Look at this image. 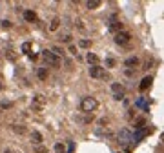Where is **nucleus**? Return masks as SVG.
<instances>
[{
    "instance_id": "obj_1",
    "label": "nucleus",
    "mask_w": 164,
    "mask_h": 153,
    "mask_svg": "<svg viewBox=\"0 0 164 153\" xmlns=\"http://www.w3.org/2000/svg\"><path fill=\"white\" fill-rule=\"evenodd\" d=\"M99 108V100L95 98V97H84L80 102V110L84 113H91V111H95Z\"/></svg>"
},
{
    "instance_id": "obj_2",
    "label": "nucleus",
    "mask_w": 164,
    "mask_h": 153,
    "mask_svg": "<svg viewBox=\"0 0 164 153\" xmlns=\"http://www.w3.org/2000/svg\"><path fill=\"white\" fill-rule=\"evenodd\" d=\"M42 60L46 62V64H49V66H53V68H59L60 66V58L57 57V55H53L49 49H46V51H42Z\"/></svg>"
},
{
    "instance_id": "obj_3",
    "label": "nucleus",
    "mask_w": 164,
    "mask_h": 153,
    "mask_svg": "<svg viewBox=\"0 0 164 153\" xmlns=\"http://www.w3.org/2000/svg\"><path fill=\"white\" fill-rule=\"evenodd\" d=\"M129 40H131V33H128V31H119L115 35V44H119V46H128Z\"/></svg>"
},
{
    "instance_id": "obj_4",
    "label": "nucleus",
    "mask_w": 164,
    "mask_h": 153,
    "mask_svg": "<svg viewBox=\"0 0 164 153\" xmlns=\"http://www.w3.org/2000/svg\"><path fill=\"white\" fill-rule=\"evenodd\" d=\"M89 76H93V78H108V73L100 66H91L89 68Z\"/></svg>"
},
{
    "instance_id": "obj_5",
    "label": "nucleus",
    "mask_w": 164,
    "mask_h": 153,
    "mask_svg": "<svg viewBox=\"0 0 164 153\" xmlns=\"http://www.w3.org/2000/svg\"><path fill=\"white\" fill-rule=\"evenodd\" d=\"M151 82H153V78L148 75V76H144L142 80H141V84H139V89L141 91H146V89H150L151 88Z\"/></svg>"
},
{
    "instance_id": "obj_6",
    "label": "nucleus",
    "mask_w": 164,
    "mask_h": 153,
    "mask_svg": "<svg viewBox=\"0 0 164 153\" xmlns=\"http://www.w3.org/2000/svg\"><path fill=\"white\" fill-rule=\"evenodd\" d=\"M46 104V98L42 95H37L35 97V100H33V110H37V111H40L42 110V106Z\"/></svg>"
},
{
    "instance_id": "obj_7",
    "label": "nucleus",
    "mask_w": 164,
    "mask_h": 153,
    "mask_svg": "<svg viewBox=\"0 0 164 153\" xmlns=\"http://www.w3.org/2000/svg\"><path fill=\"white\" fill-rule=\"evenodd\" d=\"M86 60H88L91 66H99L100 57H99V55H95V53H88V55H86Z\"/></svg>"
},
{
    "instance_id": "obj_8",
    "label": "nucleus",
    "mask_w": 164,
    "mask_h": 153,
    "mask_svg": "<svg viewBox=\"0 0 164 153\" xmlns=\"http://www.w3.org/2000/svg\"><path fill=\"white\" fill-rule=\"evenodd\" d=\"M139 62H141V60H139L137 57H129V58H126L124 66H126V68H137V66H139Z\"/></svg>"
},
{
    "instance_id": "obj_9",
    "label": "nucleus",
    "mask_w": 164,
    "mask_h": 153,
    "mask_svg": "<svg viewBox=\"0 0 164 153\" xmlns=\"http://www.w3.org/2000/svg\"><path fill=\"white\" fill-rule=\"evenodd\" d=\"M24 19L27 20V22H35L37 20V13L31 11V9H27V11H24Z\"/></svg>"
},
{
    "instance_id": "obj_10",
    "label": "nucleus",
    "mask_w": 164,
    "mask_h": 153,
    "mask_svg": "<svg viewBox=\"0 0 164 153\" xmlns=\"http://www.w3.org/2000/svg\"><path fill=\"white\" fill-rule=\"evenodd\" d=\"M37 76H39L40 80H46V78L49 76V71H47V68H39V69H37Z\"/></svg>"
},
{
    "instance_id": "obj_11",
    "label": "nucleus",
    "mask_w": 164,
    "mask_h": 153,
    "mask_svg": "<svg viewBox=\"0 0 164 153\" xmlns=\"http://www.w3.org/2000/svg\"><path fill=\"white\" fill-rule=\"evenodd\" d=\"M113 95H124V86L122 84H111Z\"/></svg>"
},
{
    "instance_id": "obj_12",
    "label": "nucleus",
    "mask_w": 164,
    "mask_h": 153,
    "mask_svg": "<svg viewBox=\"0 0 164 153\" xmlns=\"http://www.w3.org/2000/svg\"><path fill=\"white\" fill-rule=\"evenodd\" d=\"M86 7L88 9H97V7H100V0H88Z\"/></svg>"
},
{
    "instance_id": "obj_13",
    "label": "nucleus",
    "mask_w": 164,
    "mask_h": 153,
    "mask_svg": "<svg viewBox=\"0 0 164 153\" xmlns=\"http://www.w3.org/2000/svg\"><path fill=\"white\" fill-rule=\"evenodd\" d=\"M31 142L33 144H40L42 142V135L39 131H31Z\"/></svg>"
},
{
    "instance_id": "obj_14",
    "label": "nucleus",
    "mask_w": 164,
    "mask_h": 153,
    "mask_svg": "<svg viewBox=\"0 0 164 153\" xmlns=\"http://www.w3.org/2000/svg\"><path fill=\"white\" fill-rule=\"evenodd\" d=\"M59 26H60V19H59V17H55V19L51 20V24H49V31H57V29H59Z\"/></svg>"
},
{
    "instance_id": "obj_15",
    "label": "nucleus",
    "mask_w": 164,
    "mask_h": 153,
    "mask_svg": "<svg viewBox=\"0 0 164 153\" xmlns=\"http://www.w3.org/2000/svg\"><path fill=\"white\" fill-rule=\"evenodd\" d=\"M119 139H124V140H131V139H133V135L129 133L128 130H122V131L119 133ZM124 140H122V142H124Z\"/></svg>"
},
{
    "instance_id": "obj_16",
    "label": "nucleus",
    "mask_w": 164,
    "mask_h": 153,
    "mask_svg": "<svg viewBox=\"0 0 164 153\" xmlns=\"http://www.w3.org/2000/svg\"><path fill=\"white\" fill-rule=\"evenodd\" d=\"M49 51H51L53 55H57V57H59V58H60L62 55H64V49H62V48H59V46H55V48H51Z\"/></svg>"
},
{
    "instance_id": "obj_17",
    "label": "nucleus",
    "mask_w": 164,
    "mask_h": 153,
    "mask_svg": "<svg viewBox=\"0 0 164 153\" xmlns=\"http://www.w3.org/2000/svg\"><path fill=\"white\" fill-rule=\"evenodd\" d=\"M13 131H15L17 135H24V133H26V126H18V124H15V126H13Z\"/></svg>"
},
{
    "instance_id": "obj_18",
    "label": "nucleus",
    "mask_w": 164,
    "mask_h": 153,
    "mask_svg": "<svg viewBox=\"0 0 164 153\" xmlns=\"http://www.w3.org/2000/svg\"><path fill=\"white\" fill-rule=\"evenodd\" d=\"M55 153H68L62 142H57V144H55Z\"/></svg>"
},
{
    "instance_id": "obj_19",
    "label": "nucleus",
    "mask_w": 164,
    "mask_h": 153,
    "mask_svg": "<svg viewBox=\"0 0 164 153\" xmlns=\"http://www.w3.org/2000/svg\"><path fill=\"white\" fill-rule=\"evenodd\" d=\"M109 27H111L113 31H117V33H119V31H122V24H121V22H113Z\"/></svg>"
},
{
    "instance_id": "obj_20",
    "label": "nucleus",
    "mask_w": 164,
    "mask_h": 153,
    "mask_svg": "<svg viewBox=\"0 0 164 153\" xmlns=\"http://www.w3.org/2000/svg\"><path fill=\"white\" fill-rule=\"evenodd\" d=\"M29 49H31V42H24L22 44V51L24 53H29Z\"/></svg>"
},
{
    "instance_id": "obj_21",
    "label": "nucleus",
    "mask_w": 164,
    "mask_h": 153,
    "mask_svg": "<svg viewBox=\"0 0 164 153\" xmlns=\"http://www.w3.org/2000/svg\"><path fill=\"white\" fill-rule=\"evenodd\" d=\"M115 64H117L115 58H106V66H108V68H115Z\"/></svg>"
},
{
    "instance_id": "obj_22",
    "label": "nucleus",
    "mask_w": 164,
    "mask_h": 153,
    "mask_svg": "<svg viewBox=\"0 0 164 153\" xmlns=\"http://www.w3.org/2000/svg\"><path fill=\"white\" fill-rule=\"evenodd\" d=\"M79 46H80V48H89V46H91V42H89V40H80V42H79Z\"/></svg>"
},
{
    "instance_id": "obj_23",
    "label": "nucleus",
    "mask_w": 164,
    "mask_h": 153,
    "mask_svg": "<svg viewBox=\"0 0 164 153\" xmlns=\"http://www.w3.org/2000/svg\"><path fill=\"white\" fill-rule=\"evenodd\" d=\"M144 124H146V120L141 118V120H137V126H135V128H137V130H141V128H144Z\"/></svg>"
},
{
    "instance_id": "obj_24",
    "label": "nucleus",
    "mask_w": 164,
    "mask_h": 153,
    "mask_svg": "<svg viewBox=\"0 0 164 153\" xmlns=\"http://www.w3.org/2000/svg\"><path fill=\"white\" fill-rule=\"evenodd\" d=\"M2 27H4V29H9V27H11V22H9V20H2Z\"/></svg>"
},
{
    "instance_id": "obj_25",
    "label": "nucleus",
    "mask_w": 164,
    "mask_h": 153,
    "mask_svg": "<svg viewBox=\"0 0 164 153\" xmlns=\"http://www.w3.org/2000/svg\"><path fill=\"white\" fill-rule=\"evenodd\" d=\"M62 42H71V35H64V37H60Z\"/></svg>"
},
{
    "instance_id": "obj_26",
    "label": "nucleus",
    "mask_w": 164,
    "mask_h": 153,
    "mask_svg": "<svg viewBox=\"0 0 164 153\" xmlns=\"http://www.w3.org/2000/svg\"><path fill=\"white\" fill-rule=\"evenodd\" d=\"M47 150L44 148V146H37V153H46Z\"/></svg>"
},
{
    "instance_id": "obj_27",
    "label": "nucleus",
    "mask_w": 164,
    "mask_h": 153,
    "mask_svg": "<svg viewBox=\"0 0 164 153\" xmlns=\"http://www.w3.org/2000/svg\"><path fill=\"white\" fill-rule=\"evenodd\" d=\"M69 53L75 55V53H77V48H75V46H69Z\"/></svg>"
},
{
    "instance_id": "obj_28",
    "label": "nucleus",
    "mask_w": 164,
    "mask_h": 153,
    "mask_svg": "<svg viewBox=\"0 0 164 153\" xmlns=\"http://www.w3.org/2000/svg\"><path fill=\"white\" fill-rule=\"evenodd\" d=\"M0 106H2V108H11V106H13V104H11V102H2V104H0Z\"/></svg>"
},
{
    "instance_id": "obj_29",
    "label": "nucleus",
    "mask_w": 164,
    "mask_h": 153,
    "mask_svg": "<svg viewBox=\"0 0 164 153\" xmlns=\"http://www.w3.org/2000/svg\"><path fill=\"white\" fill-rule=\"evenodd\" d=\"M126 75H128V76H133V75H135V69H133V71H131V69H128V71H126Z\"/></svg>"
},
{
    "instance_id": "obj_30",
    "label": "nucleus",
    "mask_w": 164,
    "mask_h": 153,
    "mask_svg": "<svg viewBox=\"0 0 164 153\" xmlns=\"http://www.w3.org/2000/svg\"><path fill=\"white\" fill-rule=\"evenodd\" d=\"M161 140H162V142H164V133H162V135H161Z\"/></svg>"
},
{
    "instance_id": "obj_31",
    "label": "nucleus",
    "mask_w": 164,
    "mask_h": 153,
    "mask_svg": "<svg viewBox=\"0 0 164 153\" xmlns=\"http://www.w3.org/2000/svg\"><path fill=\"white\" fill-rule=\"evenodd\" d=\"M0 91H2V82H0Z\"/></svg>"
}]
</instances>
